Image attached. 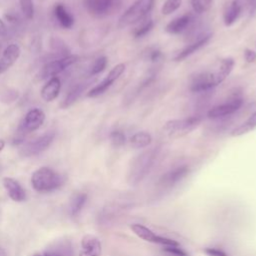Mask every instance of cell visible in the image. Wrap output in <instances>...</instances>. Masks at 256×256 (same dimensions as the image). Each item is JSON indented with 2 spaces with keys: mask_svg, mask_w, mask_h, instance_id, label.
<instances>
[{
  "mask_svg": "<svg viewBox=\"0 0 256 256\" xmlns=\"http://www.w3.org/2000/svg\"><path fill=\"white\" fill-rule=\"evenodd\" d=\"M158 148H151L138 154L131 162L128 170V183L130 185H137L141 183L152 170L157 159Z\"/></svg>",
  "mask_w": 256,
  "mask_h": 256,
  "instance_id": "6da1fadb",
  "label": "cell"
},
{
  "mask_svg": "<svg viewBox=\"0 0 256 256\" xmlns=\"http://www.w3.org/2000/svg\"><path fill=\"white\" fill-rule=\"evenodd\" d=\"M63 183L61 175L48 167L35 170L31 176V184L37 192H51L59 188Z\"/></svg>",
  "mask_w": 256,
  "mask_h": 256,
  "instance_id": "7a4b0ae2",
  "label": "cell"
},
{
  "mask_svg": "<svg viewBox=\"0 0 256 256\" xmlns=\"http://www.w3.org/2000/svg\"><path fill=\"white\" fill-rule=\"evenodd\" d=\"M155 0H136L119 18L118 26L125 28L142 21L153 8Z\"/></svg>",
  "mask_w": 256,
  "mask_h": 256,
  "instance_id": "3957f363",
  "label": "cell"
},
{
  "mask_svg": "<svg viewBox=\"0 0 256 256\" xmlns=\"http://www.w3.org/2000/svg\"><path fill=\"white\" fill-rule=\"evenodd\" d=\"M200 123L201 118L198 116H192L183 119H172L168 120L164 124L163 131L168 137L176 139L189 134L195 128H197Z\"/></svg>",
  "mask_w": 256,
  "mask_h": 256,
  "instance_id": "277c9868",
  "label": "cell"
},
{
  "mask_svg": "<svg viewBox=\"0 0 256 256\" xmlns=\"http://www.w3.org/2000/svg\"><path fill=\"white\" fill-rule=\"evenodd\" d=\"M44 121H45V114L41 109L34 108L29 110L20 125L15 142L20 143L25 134L39 129L44 123Z\"/></svg>",
  "mask_w": 256,
  "mask_h": 256,
  "instance_id": "5b68a950",
  "label": "cell"
},
{
  "mask_svg": "<svg viewBox=\"0 0 256 256\" xmlns=\"http://www.w3.org/2000/svg\"><path fill=\"white\" fill-rule=\"evenodd\" d=\"M188 173H189V167L186 165L178 166L174 169L167 171L165 174H163L160 177L157 183V189L160 192L169 191L173 189L188 175Z\"/></svg>",
  "mask_w": 256,
  "mask_h": 256,
  "instance_id": "8992f818",
  "label": "cell"
},
{
  "mask_svg": "<svg viewBox=\"0 0 256 256\" xmlns=\"http://www.w3.org/2000/svg\"><path fill=\"white\" fill-rule=\"evenodd\" d=\"M78 60H79L78 55H68V56L62 57L60 59L51 61V62L47 63L42 68V70L39 72L38 78L40 80H42V79H46L48 77H54L57 74L64 71L70 65L76 63Z\"/></svg>",
  "mask_w": 256,
  "mask_h": 256,
  "instance_id": "52a82bcc",
  "label": "cell"
},
{
  "mask_svg": "<svg viewBox=\"0 0 256 256\" xmlns=\"http://www.w3.org/2000/svg\"><path fill=\"white\" fill-rule=\"evenodd\" d=\"M87 11L96 17H104L118 9L120 0H84Z\"/></svg>",
  "mask_w": 256,
  "mask_h": 256,
  "instance_id": "ba28073f",
  "label": "cell"
},
{
  "mask_svg": "<svg viewBox=\"0 0 256 256\" xmlns=\"http://www.w3.org/2000/svg\"><path fill=\"white\" fill-rule=\"evenodd\" d=\"M234 65H235L234 59L231 57H226L219 61L218 65L215 67L214 70L206 71V74L208 76V79L210 81L212 88L222 83L229 76V74L233 70Z\"/></svg>",
  "mask_w": 256,
  "mask_h": 256,
  "instance_id": "9c48e42d",
  "label": "cell"
},
{
  "mask_svg": "<svg viewBox=\"0 0 256 256\" xmlns=\"http://www.w3.org/2000/svg\"><path fill=\"white\" fill-rule=\"evenodd\" d=\"M131 230L132 232L138 236L139 238H141L144 241L150 242V243H155V244H160L162 246H168V245H176L179 244L177 241L167 238V237H163L160 235L155 234L151 229H149L148 227L142 225V224H132L131 225Z\"/></svg>",
  "mask_w": 256,
  "mask_h": 256,
  "instance_id": "30bf717a",
  "label": "cell"
},
{
  "mask_svg": "<svg viewBox=\"0 0 256 256\" xmlns=\"http://www.w3.org/2000/svg\"><path fill=\"white\" fill-rule=\"evenodd\" d=\"M125 64L124 63H119L116 66H114L109 73L107 74V76L96 86H94L91 90L88 91L87 96L88 97H97L101 94H103L104 92H106L108 90V88L123 74V72L125 71Z\"/></svg>",
  "mask_w": 256,
  "mask_h": 256,
  "instance_id": "8fae6325",
  "label": "cell"
},
{
  "mask_svg": "<svg viewBox=\"0 0 256 256\" xmlns=\"http://www.w3.org/2000/svg\"><path fill=\"white\" fill-rule=\"evenodd\" d=\"M54 137H55L54 132H47V133L43 134L42 136L36 138L35 140L27 143L21 149V154L23 156L29 157V156H33V155H37V154L41 153L42 151H44L45 149H47L50 146Z\"/></svg>",
  "mask_w": 256,
  "mask_h": 256,
  "instance_id": "7c38bea8",
  "label": "cell"
},
{
  "mask_svg": "<svg viewBox=\"0 0 256 256\" xmlns=\"http://www.w3.org/2000/svg\"><path fill=\"white\" fill-rule=\"evenodd\" d=\"M242 104H243V100L240 97H234L223 104L212 107L208 111L207 116L210 119H217V118H221V117L233 114L234 112L240 109Z\"/></svg>",
  "mask_w": 256,
  "mask_h": 256,
  "instance_id": "4fadbf2b",
  "label": "cell"
},
{
  "mask_svg": "<svg viewBox=\"0 0 256 256\" xmlns=\"http://www.w3.org/2000/svg\"><path fill=\"white\" fill-rule=\"evenodd\" d=\"M21 50L17 44H9L3 51L0 58V74L9 70L20 56Z\"/></svg>",
  "mask_w": 256,
  "mask_h": 256,
  "instance_id": "5bb4252c",
  "label": "cell"
},
{
  "mask_svg": "<svg viewBox=\"0 0 256 256\" xmlns=\"http://www.w3.org/2000/svg\"><path fill=\"white\" fill-rule=\"evenodd\" d=\"M101 252V242L96 236L91 234H86L83 236L79 256H100Z\"/></svg>",
  "mask_w": 256,
  "mask_h": 256,
  "instance_id": "9a60e30c",
  "label": "cell"
},
{
  "mask_svg": "<svg viewBox=\"0 0 256 256\" xmlns=\"http://www.w3.org/2000/svg\"><path fill=\"white\" fill-rule=\"evenodd\" d=\"M3 186L5 190L7 191L9 197L15 201V202H22L25 197L26 193L22 186L19 184L18 181L11 177H5L3 178Z\"/></svg>",
  "mask_w": 256,
  "mask_h": 256,
  "instance_id": "2e32d148",
  "label": "cell"
},
{
  "mask_svg": "<svg viewBox=\"0 0 256 256\" xmlns=\"http://www.w3.org/2000/svg\"><path fill=\"white\" fill-rule=\"evenodd\" d=\"M61 82L58 77H51L41 89V97L46 102H51L59 95Z\"/></svg>",
  "mask_w": 256,
  "mask_h": 256,
  "instance_id": "e0dca14e",
  "label": "cell"
},
{
  "mask_svg": "<svg viewBox=\"0 0 256 256\" xmlns=\"http://www.w3.org/2000/svg\"><path fill=\"white\" fill-rule=\"evenodd\" d=\"M192 21V15L190 13L179 16L166 25V32L170 34H179L184 31Z\"/></svg>",
  "mask_w": 256,
  "mask_h": 256,
  "instance_id": "ac0fdd59",
  "label": "cell"
},
{
  "mask_svg": "<svg viewBox=\"0 0 256 256\" xmlns=\"http://www.w3.org/2000/svg\"><path fill=\"white\" fill-rule=\"evenodd\" d=\"M242 11V1L233 0L223 14V21L226 26H231L239 18Z\"/></svg>",
  "mask_w": 256,
  "mask_h": 256,
  "instance_id": "d6986e66",
  "label": "cell"
},
{
  "mask_svg": "<svg viewBox=\"0 0 256 256\" xmlns=\"http://www.w3.org/2000/svg\"><path fill=\"white\" fill-rule=\"evenodd\" d=\"M210 38H211V34H208V35L201 37L200 39L193 42L192 44L186 46L180 52L177 53V55L174 57V60L175 61H183L185 58H187L188 56H190L191 54H193L194 52L199 50L202 46H204L210 40Z\"/></svg>",
  "mask_w": 256,
  "mask_h": 256,
  "instance_id": "ffe728a7",
  "label": "cell"
},
{
  "mask_svg": "<svg viewBox=\"0 0 256 256\" xmlns=\"http://www.w3.org/2000/svg\"><path fill=\"white\" fill-rule=\"evenodd\" d=\"M54 15L55 18L57 19L58 23L66 29H70L73 24H74V18L73 16L68 12V10L66 9V7L61 4V3H57L54 6Z\"/></svg>",
  "mask_w": 256,
  "mask_h": 256,
  "instance_id": "44dd1931",
  "label": "cell"
},
{
  "mask_svg": "<svg viewBox=\"0 0 256 256\" xmlns=\"http://www.w3.org/2000/svg\"><path fill=\"white\" fill-rule=\"evenodd\" d=\"M32 256H73V251L70 242L64 241L56 244V246L43 254L35 253Z\"/></svg>",
  "mask_w": 256,
  "mask_h": 256,
  "instance_id": "7402d4cb",
  "label": "cell"
},
{
  "mask_svg": "<svg viewBox=\"0 0 256 256\" xmlns=\"http://www.w3.org/2000/svg\"><path fill=\"white\" fill-rule=\"evenodd\" d=\"M130 145L133 148L139 149V148H144L147 147L151 144L152 142V136L145 131H140L135 133L130 137Z\"/></svg>",
  "mask_w": 256,
  "mask_h": 256,
  "instance_id": "603a6c76",
  "label": "cell"
},
{
  "mask_svg": "<svg viewBox=\"0 0 256 256\" xmlns=\"http://www.w3.org/2000/svg\"><path fill=\"white\" fill-rule=\"evenodd\" d=\"M255 128H256V111L245 122H243L241 125L233 129L231 132V136L239 137L244 134H247L248 132L254 130Z\"/></svg>",
  "mask_w": 256,
  "mask_h": 256,
  "instance_id": "cb8c5ba5",
  "label": "cell"
},
{
  "mask_svg": "<svg viewBox=\"0 0 256 256\" xmlns=\"http://www.w3.org/2000/svg\"><path fill=\"white\" fill-rule=\"evenodd\" d=\"M89 84L87 83H81V84H78L77 86H75L69 93L68 95L66 96L65 100L63 101L62 103V107L63 108H66V107H69L71 104H73L78 98L79 96L82 94V92L86 89V87L88 86Z\"/></svg>",
  "mask_w": 256,
  "mask_h": 256,
  "instance_id": "d4e9b609",
  "label": "cell"
},
{
  "mask_svg": "<svg viewBox=\"0 0 256 256\" xmlns=\"http://www.w3.org/2000/svg\"><path fill=\"white\" fill-rule=\"evenodd\" d=\"M86 201H87V194L86 193H77L71 201V206H70L71 214L73 216L77 215L82 210V208L84 207Z\"/></svg>",
  "mask_w": 256,
  "mask_h": 256,
  "instance_id": "484cf974",
  "label": "cell"
},
{
  "mask_svg": "<svg viewBox=\"0 0 256 256\" xmlns=\"http://www.w3.org/2000/svg\"><path fill=\"white\" fill-rule=\"evenodd\" d=\"M141 24L139 26H137L134 30H133V35L135 38H140L145 36L149 31H151V29L153 28V21L151 19H148L146 21H140Z\"/></svg>",
  "mask_w": 256,
  "mask_h": 256,
  "instance_id": "4316f807",
  "label": "cell"
},
{
  "mask_svg": "<svg viewBox=\"0 0 256 256\" xmlns=\"http://www.w3.org/2000/svg\"><path fill=\"white\" fill-rule=\"evenodd\" d=\"M21 11L24 17L28 20H31L34 17V5L32 0H19Z\"/></svg>",
  "mask_w": 256,
  "mask_h": 256,
  "instance_id": "83f0119b",
  "label": "cell"
},
{
  "mask_svg": "<svg viewBox=\"0 0 256 256\" xmlns=\"http://www.w3.org/2000/svg\"><path fill=\"white\" fill-rule=\"evenodd\" d=\"M182 4V0H166L161 8L163 15H169L175 12Z\"/></svg>",
  "mask_w": 256,
  "mask_h": 256,
  "instance_id": "f1b7e54d",
  "label": "cell"
},
{
  "mask_svg": "<svg viewBox=\"0 0 256 256\" xmlns=\"http://www.w3.org/2000/svg\"><path fill=\"white\" fill-rule=\"evenodd\" d=\"M212 1L213 0H191V5L194 12L202 14L211 7Z\"/></svg>",
  "mask_w": 256,
  "mask_h": 256,
  "instance_id": "f546056e",
  "label": "cell"
},
{
  "mask_svg": "<svg viewBox=\"0 0 256 256\" xmlns=\"http://www.w3.org/2000/svg\"><path fill=\"white\" fill-rule=\"evenodd\" d=\"M163 252L166 254V256H189L179 244L163 246Z\"/></svg>",
  "mask_w": 256,
  "mask_h": 256,
  "instance_id": "4dcf8cb0",
  "label": "cell"
},
{
  "mask_svg": "<svg viewBox=\"0 0 256 256\" xmlns=\"http://www.w3.org/2000/svg\"><path fill=\"white\" fill-rule=\"evenodd\" d=\"M107 66V58L105 56H101L99 58H97L95 60V62L93 63L91 70H90V75H97L99 73H101L102 71H104V69Z\"/></svg>",
  "mask_w": 256,
  "mask_h": 256,
  "instance_id": "1f68e13d",
  "label": "cell"
},
{
  "mask_svg": "<svg viewBox=\"0 0 256 256\" xmlns=\"http://www.w3.org/2000/svg\"><path fill=\"white\" fill-rule=\"evenodd\" d=\"M110 140H111V143H112V145L114 147H121V146H123L125 144L126 137H125L123 132L115 130V131L111 132Z\"/></svg>",
  "mask_w": 256,
  "mask_h": 256,
  "instance_id": "d6a6232c",
  "label": "cell"
},
{
  "mask_svg": "<svg viewBox=\"0 0 256 256\" xmlns=\"http://www.w3.org/2000/svg\"><path fill=\"white\" fill-rule=\"evenodd\" d=\"M204 252L208 256H228L223 250L218 249V248H214V247H207V248H205Z\"/></svg>",
  "mask_w": 256,
  "mask_h": 256,
  "instance_id": "836d02e7",
  "label": "cell"
},
{
  "mask_svg": "<svg viewBox=\"0 0 256 256\" xmlns=\"http://www.w3.org/2000/svg\"><path fill=\"white\" fill-rule=\"evenodd\" d=\"M244 58H245L246 62L253 63L256 60V52L254 50H252V49L246 48L244 50Z\"/></svg>",
  "mask_w": 256,
  "mask_h": 256,
  "instance_id": "e575fe53",
  "label": "cell"
},
{
  "mask_svg": "<svg viewBox=\"0 0 256 256\" xmlns=\"http://www.w3.org/2000/svg\"><path fill=\"white\" fill-rule=\"evenodd\" d=\"M162 57V53L160 50L158 49H153L149 52V55H148V58L151 62H157L160 58Z\"/></svg>",
  "mask_w": 256,
  "mask_h": 256,
  "instance_id": "d590c367",
  "label": "cell"
},
{
  "mask_svg": "<svg viewBox=\"0 0 256 256\" xmlns=\"http://www.w3.org/2000/svg\"><path fill=\"white\" fill-rule=\"evenodd\" d=\"M7 35V27L4 21L0 18V37H5Z\"/></svg>",
  "mask_w": 256,
  "mask_h": 256,
  "instance_id": "8d00e7d4",
  "label": "cell"
},
{
  "mask_svg": "<svg viewBox=\"0 0 256 256\" xmlns=\"http://www.w3.org/2000/svg\"><path fill=\"white\" fill-rule=\"evenodd\" d=\"M4 146H5V142H4V140H2V139H0V152L3 150V148H4Z\"/></svg>",
  "mask_w": 256,
  "mask_h": 256,
  "instance_id": "74e56055",
  "label": "cell"
}]
</instances>
